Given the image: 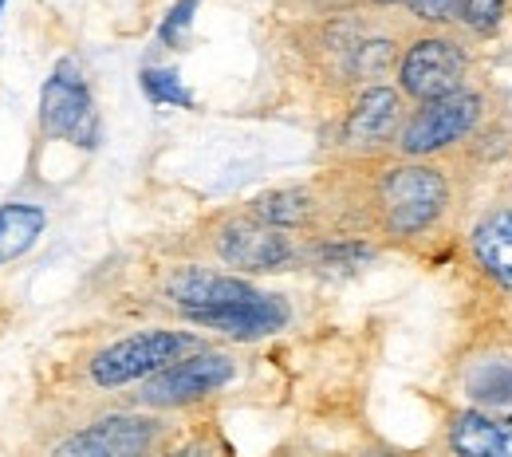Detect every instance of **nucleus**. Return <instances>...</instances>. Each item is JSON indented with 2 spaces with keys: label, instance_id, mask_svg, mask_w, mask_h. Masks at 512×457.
<instances>
[{
  "label": "nucleus",
  "instance_id": "nucleus-1",
  "mask_svg": "<svg viewBox=\"0 0 512 457\" xmlns=\"http://www.w3.org/2000/svg\"><path fill=\"white\" fill-rule=\"evenodd\" d=\"M367 209L386 237H422L449 209V178L434 162H394L371 182Z\"/></svg>",
  "mask_w": 512,
  "mask_h": 457
},
{
  "label": "nucleus",
  "instance_id": "nucleus-2",
  "mask_svg": "<svg viewBox=\"0 0 512 457\" xmlns=\"http://www.w3.org/2000/svg\"><path fill=\"white\" fill-rule=\"evenodd\" d=\"M197 339L186 335V331H166V327H154V331H138V335H127L111 347H103L95 359H91V383L95 387H127V383H146L150 375L166 371L170 363L186 359Z\"/></svg>",
  "mask_w": 512,
  "mask_h": 457
},
{
  "label": "nucleus",
  "instance_id": "nucleus-3",
  "mask_svg": "<svg viewBox=\"0 0 512 457\" xmlns=\"http://www.w3.org/2000/svg\"><path fill=\"white\" fill-rule=\"evenodd\" d=\"M481 119H485V99L473 87L453 91L434 103H418V111H410L406 127L398 134V150L406 158L430 162L434 154H446L449 146L465 142L481 127Z\"/></svg>",
  "mask_w": 512,
  "mask_h": 457
},
{
  "label": "nucleus",
  "instance_id": "nucleus-4",
  "mask_svg": "<svg viewBox=\"0 0 512 457\" xmlns=\"http://www.w3.org/2000/svg\"><path fill=\"white\" fill-rule=\"evenodd\" d=\"M469 52L457 36L430 32L410 40V48L398 60V91L414 103H434L453 91H465L469 83Z\"/></svg>",
  "mask_w": 512,
  "mask_h": 457
},
{
  "label": "nucleus",
  "instance_id": "nucleus-5",
  "mask_svg": "<svg viewBox=\"0 0 512 457\" xmlns=\"http://www.w3.org/2000/svg\"><path fill=\"white\" fill-rule=\"evenodd\" d=\"M213 249L229 268H241V272H284L296 261H304L292 233L260 221L253 209L221 221L213 233Z\"/></svg>",
  "mask_w": 512,
  "mask_h": 457
},
{
  "label": "nucleus",
  "instance_id": "nucleus-6",
  "mask_svg": "<svg viewBox=\"0 0 512 457\" xmlns=\"http://www.w3.org/2000/svg\"><path fill=\"white\" fill-rule=\"evenodd\" d=\"M40 131L48 138L75 142L83 150H91L99 142V115H95L91 91L71 60L56 67L40 91Z\"/></svg>",
  "mask_w": 512,
  "mask_h": 457
},
{
  "label": "nucleus",
  "instance_id": "nucleus-7",
  "mask_svg": "<svg viewBox=\"0 0 512 457\" xmlns=\"http://www.w3.org/2000/svg\"><path fill=\"white\" fill-rule=\"evenodd\" d=\"M233 375H237V363L225 351H193L186 359L170 363L166 371L150 375L138 391V402L154 406V410H178L205 394L221 391Z\"/></svg>",
  "mask_w": 512,
  "mask_h": 457
},
{
  "label": "nucleus",
  "instance_id": "nucleus-8",
  "mask_svg": "<svg viewBox=\"0 0 512 457\" xmlns=\"http://www.w3.org/2000/svg\"><path fill=\"white\" fill-rule=\"evenodd\" d=\"M162 442V422L146 414H111L56 446L52 457H150Z\"/></svg>",
  "mask_w": 512,
  "mask_h": 457
},
{
  "label": "nucleus",
  "instance_id": "nucleus-9",
  "mask_svg": "<svg viewBox=\"0 0 512 457\" xmlns=\"http://www.w3.org/2000/svg\"><path fill=\"white\" fill-rule=\"evenodd\" d=\"M406 95L394 87H363L359 99L351 103L347 119H343V146L351 154H375L390 142H398V134L406 127Z\"/></svg>",
  "mask_w": 512,
  "mask_h": 457
},
{
  "label": "nucleus",
  "instance_id": "nucleus-10",
  "mask_svg": "<svg viewBox=\"0 0 512 457\" xmlns=\"http://www.w3.org/2000/svg\"><path fill=\"white\" fill-rule=\"evenodd\" d=\"M256 288L241 276H229V272H209V268H178L170 280H166V300L190 320L201 312H217V308H229L237 300H249Z\"/></svg>",
  "mask_w": 512,
  "mask_h": 457
},
{
  "label": "nucleus",
  "instance_id": "nucleus-11",
  "mask_svg": "<svg viewBox=\"0 0 512 457\" xmlns=\"http://www.w3.org/2000/svg\"><path fill=\"white\" fill-rule=\"evenodd\" d=\"M288 304L280 296H268V292H253L249 300H237L229 308H217V312H201L190 316V324L205 327V331H221L229 339H241V343H253L264 335H276L288 324Z\"/></svg>",
  "mask_w": 512,
  "mask_h": 457
},
{
  "label": "nucleus",
  "instance_id": "nucleus-12",
  "mask_svg": "<svg viewBox=\"0 0 512 457\" xmlns=\"http://www.w3.org/2000/svg\"><path fill=\"white\" fill-rule=\"evenodd\" d=\"M453 457H512V414L465 410L449 422Z\"/></svg>",
  "mask_w": 512,
  "mask_h": 457
},
{
  "label": "nucleus",
  "instance_id": "nucleus-13",
  "mask_svg": "<svg viewBox=\"0 0 512 457\" xmlns=\"http://www.w3.org/2000/svg\"><path fill=\"white\" fill-rule=\"evenodd\" d=\"M469 249H473V261L497 284H512V209L485 213L469 233Z\"/></svg>",
  "mask_w": 512,
  "mask_h": 457
},
{
  "label": "nucleus",
  "instance_id": "nucleus-14",
  "mask_svg": "<svg viewBox=\"0 0 512 457\" xmlns=\"http://www.w3.org/2000/svg\"><path fill=\"white\" fill-rule=\"evenodd\" d=\"M260 221L284 229V233H296V229H316L320 225V197L312 190H272V194H260L249 205Z\"/></svg>",
  "mask_w": 512,
  "mask_h": 457
},
{
  "label": "nucleus",
  "instance_id": "nucleus-15",
  "mask_svg": "<svg viewBox=\"0 0 512 457\" xmlns=\"http://www.w3.org/2000/svg\"><path fill=\"white\" fill-rule=\"evenodd\" d=\"M44 225H48V213L40 205H28V201L0 205V264L20 261L40 241Z\"/></svg>",
  "mask_w": 512,
  "mask_h": 457
},
{
  "label": "nucleus",
  "instance_id": "nucleus-16",
  "mask_svg": "<svg viewBox=\"0 0 512 457\" xmlns=\"http://www.w3.org/2000/svg\"><path fill=\"white\" fill-rule=\"evenodd\" d=\"M465 387H469V398L481 402V406H493V410L512 406V359H485V363H477L469 371Z\"/></svg>",
  "mask_w": 512,
  "mask_h": 457
},
{
  "label": "nucleus",
  "instance_id": "nucleus-17",
  "mask_svg": "<svg viewBox=\"0 0 512 457\" xmlns=\"http://www.w3.org/2000/svg\"><path fill=\"white\" fill-rule=\"evenodd\" d=\"M138 83H142V91H146V99H150L154 107H182V111H193V95L182 87L178 71L146 67V71L138 75Z\"/></svg>",
  "mask_w": 512,
  "mask_h": 457
},
{
  "label": "nucleus",
  "instance_id": "nucleus-18",
  "mask_svg": "<svg viewBox=\"0 0 512 457\" xmlns=\"http://www.w3.org/2000/svg\"><path fill=\"white\" fill-rule=\"evenodd\" d=\"M304 257L323 272H351V268L371 261V245H363V241H320Z\"/></svg>",
  "mask_w": 512,
  "mask_h": 457
},
{
  "label": "nucleus",
  "instance_id": "nucleus-19",
  "mask_svg": "<svg viewBox=\"0 0 512 457\" xmlns=\"http://www.w3.org/2000/svg\"><path fill=\"white\" fill-rule=\"evenodd\" d=\"M509 16V0H461L457 24H465L473 36H493Z\"/></svg>",
  "mask_w": 512,
  "mask_h": 457
},
{
  "label": "nucleus",
  "instance_id": "nucleus-20",
  "mask_svg": "<svg viewBox=\"0 0 512 457\" xmlns=\"http://www.w3.org/2000/svg\"><path fill=\"white\" fill-rule=\"evenodd\" d=\"M197 4L201 0H178L170 12H166V20H162V44H170V48H178L182 40H186V32H190L193 24V12H197Z\"/></svg>",
  "mask_w": 512,
  "mask_h": 457
},
{
  "label": "nucleus",
  "instance_id": "nucleus-21",
  "mask_svg": "<svg viewBox=\"0 0 512 457\" xmlns=\"http://www.w3.org/2000/svg\"><path fill=\"white\" fill-rule=\"evenodd\" d=\"M410 12L422 24H453L461 16V0H410Z\"/></svg>",
  "mask_w": 512,
  "mask_h": 457
},
{
  "label": "nucleus",
  "instance_id": "nucleus-22",
  "mask_svg": "<svg viewBox=\"0 0 512 457\" xmlns=\"http://www.w3.org/2000/svg\"><path fill=\"white\" fill-rule=\"evenodd\" d=\"M158 457H229V446H221L217 438H193L186 446L166 450V454H158Z\"/></svg>",
  "mask_w": 512,
  "mask_h": 457
},
{
  "label": "nucleus",
  "instance_id": "nucleus-23",
  "mask_svg": "<svg viewBox=\"0 0 512 457\" xmlns=\"http://www.w3.org/2000/svg\"><path fill=\"white\" fill-rule=\"evenodd\" d=\"M359 457H394L390 450H367V454H359Z\"/></svg>",
  "mask_w": 512,
  "mask_h": 457
},
{
  "label": "nucleus",
  "instance_id": "nucleus-24",
  "mask_svg": "<svg viewBox=\"0 0 512 457\" xmlns=\"http://www.w3.org/2000/svg\"><path fill=\"white\" fill-rule=\"evenodd\" d=\"M371 4H383V8H390V4H410V0H371Z\"/></svg>",
  "mask_w": 512,
  "mask_h": 457
},
{
  "label": "nucleus",
  "instance_id": "nucleus-25",
  "mask_svg": "<svg viewBox=\"0 0 512 457\" xmlns=\"http://www.w3.org/2000/svg\"><path fill=\"white\" fill-rule=\"evenodd\" d=\"M505 115H509V127H512V91H509V99H505Z\"/></svg>",
  "mask_w": 512,
  "mask_h": 457
},
{
  "label": "nucleus",
  "instance_id": "nucleus-26",
  "mask_svg": "<svg viewBox=\"0 0 512 457\" xmlns=\"http://www.w3.org/2000/svg\"><path fill=\"white\" fill-rule=\"evenodd\" d=\"M505 190H509V197H512V166H509V178H505Z\"/></svg>",
  "mask_w": 512,
  "mask_h": 457
},
{
  "label": "nucleus",
  "instance_id": "nucleus-27",
  "mask_svg": "<svg viewBox=\"0 0 512 457\" xmlns=\"http://www.w3.org/2000/svg\"><path fill=\"white\" fill-rule=\"evenodd\" d=\"M0 8H4V0H0Z\"/></svg>",
  "mask_w": 512,
  "mask_h": 457
}]
</instances>
